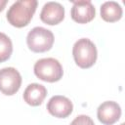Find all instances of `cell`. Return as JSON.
I'll use <instances>...</instances> for the list:
<instances>
[{
  "label": "cell",
  "mask_w": 125,
  "mask_h": 125,
  "mask_svg": "<svg viewBox=\"0 0 125 125\" xmlns=\"http://www.w3.org/2000/svg\"><path fill=\"white\" fill-rule=\"evenodd\" d=\"M46 96H47V89L42 84H38V83L29 84L23 92L24 102L31 106L40 105L43 103Z\"/></svg>",
  "instance_id": "30bf717a"
},
{
  "label": "cell",
  "mask_w": 125,
  "mask_h": 125,
  "mask_svg": "<svg viewBox=\"0 0 125 125\" xmlns=\"http://www.w3.org/2000/svg\"><path fill=\"white\" fill-rule=\"evenodd\" d=\"M64 18V8L63 6L55 1H50L44 4L41 13V21L49 25H55L60 23Z\"/></svg>",
  "instance_id": "9c48e42d"
},
{
  "label": "cell",
  "mask_w": 125,
  "mask_h": 125,
  "mask_svg": "<svg viewBox=\"0 0 125 125\" xmlns=\"http://www.w3.org/2000/svg\"><path fill=\"white\" fill-rule=\"evenodd\" d=\"M13 53V43L11 39L3 32H0V62L10 59Z\"/></svg>",
  "instance_id": "7c38bea8"
},
{
  "label": "cell",
  "mask_w": 125,
  "mask_h": 125,
  "mask_svg": "<svg viewBox=\"0 0 125 125\" xmlns=\"http://www.w3.org/2000/svg\"><path fill=\"white\" fill-rule=\"evenodd\" d=\"M73 6L70 11L71 19L78 23H87L96 16V9L91 1L79 0L72 1Z\"/></svg>",
  "instance_id": "8992f818"
},
{
  "label": "cell",
  "mask_w": 125,
  "mask_h": 125,
  "mask_svg": "<svg viewBox=\"0 0 125 125\" xmlns=\"http://www.w3.org/2000/svg\"><path fill=\"white\" fill-rule=\"evenodd\" d=\"M8 1L7 0H0V12H2L5 8V6L7 5Z\"/></svg>",
  "instance_id": "5bb4252c"
},
{
  "label": "cell",
  "mask_w": 125,
  "mask_h": 125,
  "mask_svg": "<svg viewBox=\"0 0 125 125\" xmlns=\"http://www.w3.org/2000/svg\"><path fill=\"white\" fill-rule=\"evenodd\" d=\"M36 0H18L16 1L8 10L6 17L13 26L15 27H23L26 26L37 8Z\"/></svg>",
  "instance_id": "6da1fadb"
},
{
  "label": "cell",
  "mask_w": 125,
  "mask_h": 125,
  "mask_svg": "<svg viewBox=\"0 0 125 125\" xmlns=\"http://www.w3.org/2000/svg\"><path fill=\"white\" fill-rule=\"evenodd\" d=\"M122 8L115 1H106L101 6V17L104 21L114 22L122 18Z\"/></svg>",
  "instance_id": "8fae6325"
},
{
  "label": "cell",
  "mask_w": 125,
  "mask_h": 125,
  "mask_svg": "<svg viewBox=\"0 0 125 125\" xmlns=\"http://www.w3.org/2000/svg\"><path fill=\"white\" fill-rule=\"evenodd\" d=\"M21 75L15 67L0 69V91L7 96L15 95L21 88Z\"/></svg>",
  "instance_id": "5b68a950"
},
{
  "label": "cell",
  "mask_w": 125,
  "mask_h": 125,
  "mask_svg": "<svg viewBox=\"0 0 125 125\" xmlns=\"http://www.w3.org/2000/svg\"><path fill=\"white\" fill-rule=\"evenodd\" d=\"M47 110L51 115L55 117L65 118L71 114L73 110V104L68 98L56 95L49 100L47 104Z\"/></svg>",
  "instance_id": "52a82bcc"
},
{
  "label": "cell",
  "mask_w": 125,
  "mask_h": 125,
  "mask_svg": "<svg viewBox=\"0 0 125 125\" xmlns=\"http://www.w3.org/2000/svg\"><path fill=\"white\" fill-rule=\"evenodd\" d=\"M70 125H95V123L90 116L85 115V114H81V115L76 116L72 120Z\"/></svg>",
  "instance_id": "4fadbf2b"
},
{
  "label": "cell",
  "mask_w": 125,
  "mask_h": 125,
  "mask_svg": "<svg viewBox=\"0 0 125 125\" xmlns=\"http://www.w3.org/2000/svg\"><path fill=\"white\" fill-rule=\"evenodd\" d=\"M34 74L43 81L57 82L63 75V69L61 62L54 58H44L34 63Z\"/></svg>",
  "instance_id": "3957f363"
},
{
  "label": "cell",
  "mask_w": 125,
  "mask_h": 125,
  "mask_svg": "<svg viewBox=\"0 0 125 125\" xmlns=\"http://www.w3.org/2000/svg\"><path fill=\"white\" fill-rule=\"evenodd\" d=\"M97 116L99 121L104 125H112L119 120L121 116V107L116 102H104L98 107Z\"/></svg>",
  "instance_id": "ba28073f"
},
{
  "label": "cell",
  "mask_w": 125,
  "mask_h": 125,
  "mask_svg": "<svg viewBox=\"0 0 125 125\" xmlns=\"http://www.w3.org/2000/svg\"><path fill=\"white\" fill-rule=\"evenodd\" d=\"M54 34L51 30L42 26L33 27L26 36V44L34 53H44L49 51L54 44Z\"/></svg>",
  "instance_id": "277c9868"
},
{
  "label": "cell",
  "mask_w": 125,
  "mask_h": 125,
  "mask_svg": "<svg viewBox=\"0 0 125 125\" xmlns=\"http://www.w3.org/2000/svg\"><path fill=\"white\" fill-rule=\"evenodd\" d=\"M75 63L81 68H89L97 61L98 52L96 45L88 38L78 39L72 48Z\"/></svg>",
  "instance_id": "7a4b0ae2"
}]
</instances>
